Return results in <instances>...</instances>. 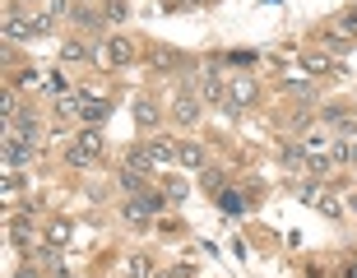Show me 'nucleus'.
I'll return each instance as SVG.
<instances>
[{
    "mask_svg": "<svg viewBox=\"0 0 357 278\" xmlns=\"http://www.w3.org/2000/svg\"><path fill=\"white\" fill-rule=\"evenodd\" d=\"M98 158H102V134H98V125H84V130L70 139L66 162L70 167H89V162H98Z\"/></svg>",
    "mask_w": 357,
    "mask_h": 278,
    "instance_id": "nucleus-1",
    "label": "nucleus"
},
{
    "mask_svg": "<svg viewBox=\"0 0 357 278\" xmlns=\"http://www.w3.org/2000/svg\"><path fill=\"white\" fill-rule=\"evenodd\" d=\"M153 213H162V195H130L126 199V223L135 227V232H144L149 223H153Z\"/></svg>",
    "mask_w": 357,
    "mask_h": 278,
    "instance_id": "nucleus-2",
    "label": "nucleus"
},
{
    "mask_svg": "<svg viewBox=\"0 0 357 278\" xmlns=\"http://www.w3.org/2000/svg\"><path fill=\"white\" fill-rule=\"evenodd\" d=\"M199 111H204V98H199V93L181 88L172 98V121H176V125H185V130H190V125H199Z\"/></svg>",
    "mask_w": 357,
    "mask_h": 278,
    "instance_id": "nucleus-3",
    "label": "nucleus"
},
{
    "mask_svg": "<svg viewBox=\"0 0 357 278\" xmlns=\"http://www.w3.org/2000/svg\"><path fill=\"white\" fill-rule=\"evenodd\" d=\"M255 102H260V84L251 75H237L227 84V111H241V107H255Z\"/></svg>",
    "mask_w": 357,
    "mask_h": 278,
    "instance_id": "nucleus-4",
    "label": "nucleus"
},
{
    "mask_svg": "<svg viewBox=\"0 0 357 278\" xmlns=\"http://www.w3.org/2000/svg\"><path fill=\"white\" fill-rule=\"evenodd\" d=\"M199 98H204V102H227V84L218 79V70L213 65H199Z\"/></svg>",
    "mask_w": 357,
    "mask_h": 278,
    "instance_id": "nucleus-5",
    "label": "nucleus"
},
{
    "mask_svg": "<svg viewBox=\"0 0 357 278\" xmlns=\"http://www.w3.org/2000/svg\"><path fill=\"white\" fill-rule=\"evenodd\" d=\"M130 61H135V42H130V38H121V33H116V38H107V47H102V65L116 70V65H130Z\"/></svg>",
    "mask_w": 357,
    "mask_h": 278,
    "instance_id": "nucleus-6",
    "label": "nucleus"
},
{
    "mask_svg": "<svg viewBox=\"0 0 357 278\" xmlns=\"http://www.w3.org/2000/svg\"><path fill=\"white\" fill-rule=\"evenodd\" d=\"M75 116H79L84 125H102V121L112 116V102L93 98V93H79V111H75Z\"/></svg>",
    "mask_w": 357,
    "mask_h": 278,
    "instance_id": "nucleus-7",
    "label": "nucleus"
},
{
    "mask_svg": "<svg viewBox=\"0 0 357 278\" xmlns=\"http://www.w3.org/2000/svg\"><path fill=\"white\" fill-rule=\"evenodd\" d=\"M0 153H5V167H24L28 158H33V144H28V139H19V134H10L5 130V144H0Z\"/></svg>",
    "mask_w": 357,
    "mask_h": 278,
    "instance_id": "nucleus-8",
    "label": "nucleus"
},
{
    "mask_svg": "<svg viewBox=\"0 0 357 278\" xmlns=\"http://www.w3.org/2000/svg\"><path fill=\"white\" fill-rule=\"evenodd\" d=\"M176 162L190 167V172H204V144H199V139H181V144H176Z\"/></svg>",
    "mask_w": 357,
    "mask_h": 278,
    "instance_id": "nucleus-9",
    "label": "nucleus"
},
{
    "mask_svg": "<svg viewBox=\"0 0 357 278\" xmlns=\"http://www.w3.org/2000/svg\"><path fill=\"white\" fill-rule=\"evenodd\" d=\"M135 121H139L144 130H158V125H162V102H153V98H139V102H135Z\"/></svg>",
    "mask_w": 357,
    "mask_h": 278,
    "instance_id": "nucleus-10",
    "label": "nucleus"
},
{
    "mask_svg": "<svg viewBox=\"0 0 357 278\" xmlns=\"http://www.w3.org/2000/svg\"><path fill=\"white\" fill-rule=\"evenodd\" d=\"M70 237H75V223H70V218H52V223H47V246L66 251V246H70Z\"/></svg>",
    "mask_w": 357,
    "mask_h": 278,
    "instance_id": "nucleus-11",
    "label": "nucleus"
},
{
    "mask_svg": "<svg viewBox=\"0 0 357 278\" xmlns=\"http://www.w3.org/2000/svg\"><path fill=\"white\" fill-rule=\"evenodd\" d=\"M126 167H135V172H158V162H153V153H149V144H135L126 148Z\"/></svg>",
    "mask_w": 357,
    "mask_h": 278,
    "instance_id": "nucleus-12",
    "label": "nucleus"
},
{
    "mask_svg": "<svg viewBox=\"0 0 357 278\" xmlns=\"http://www.w3.org/2000/svg\"><path fill=\"white\" fill-rule=\"evenodd\" d=\"M278 158H283V167H292V172H306V144H302V139L278 144Z\"/></svg>",
    "mask_w": 357,
    "mask_h": 278,
    "instance_id": "nucleus-13",
    "label": "nucleus"
},
{
    "mask_svg": "<svg viewBox=\"0 0 357 278\" xmlns=\"http://www.w3.org/2000/svg\"><path fill=\"white\" fill-rule=\"evenodd\" d=\"M70 19H75V28H79V33H89V38H93V33H98V28L107 24V19H102L98 10H93V5H79V10L70 14Z\"/></svg>",
    "mask_w": 357,
    "mask_h": 278,
    "instance_id": "nucleus-14",
    "label": "nucleus"
},
{
    "mask_svg": "<svg viewBox=\"0 0 357 278\" xmlns=\"http://www.w3.org/2000/svg\"><path fill=\"white\" fill-rule=\"evenodd\" d=\"M116 185L126 195H144V172H135V167H121L116 172Z\"/></svg>",
    "mask_w": 357,
    "mask_h": 278,
    "instance_id": "nucleus-15",
    "label": "nucleus"
},
{
    "mask_svg": "<svg viewBox=\"0 0 357 278\" xmlns=\"http://www.w3.org/2000/svg\"><path fill=\"white\" fill-rule=\"evenodd\" d=\"M199 185H204L209 195H223L227 190V172L223 167H204V172H199Z\"/></svg>",
    "mask_w": 357,
    "mask_h": 278,
    "instance_id": "nucleus-16",
    "label": "nucleus"
},
{
    "mask_svg": "<svg viewBox=\"0 0 357 278\" xmlns=\"http://www.w3.org/2000/svg\"><path fill=\"white\" fill-rule=\"evenodd\" d=\"M218 209H223L227 218H241V213H246V195H241V190H223V195H218Z\"/></svg>",
    "mask_w": 357,
    "mask_h": 278,
    "instance_id": "nucleus-17",
    "label": "nucleus"
},
{
    "mask_svg": "<svg viewBox=\"0 0 357 278\" xmlns=\"http://www.w3.org/2000/svg\"><path fill=\"white\" fill-rule=\"evenodd\" d=\"M28 33H33V28L24 24V14H19V10H10V14H5V38H10V42H24Z\"/></svg>",
    "mask_w": 357,
    "mask_h": 278,
    "instance_id": "nucleus-18",
    "label": "nucleus"
},
{
    "mask_svg": "<svg viewBox=\"0 0 357 278\" xmlns=\"http://www.w3.org/2000/svg\"><path fill=\"white\" fill-rule=\"evenodd\" d=\"M283 93H288V98H302V102H316V84L311 79H288Z\"/></svg>",
    "mask_w": 357,
    "mask_h": 278,
    "instance_id": "nucleus-19",
    "label": "nucleus"
},
{
    "mask_svg": "<svg viewBox=\"0 0 357 278\" xmlns=\"http://www.w3.org/2000/svg\"><path fill=\"white\" fill-rule=\"evenodd\" d=\"M126 278H153V260L149 255H130L126 260Z\"/></svg>",
    "mask_w": 357,
    "mask_h": 278,
    "instance_id": "nucleus-20",
    "label": "nucleus"
},
{
    "mask_svg": "<svg viewBox=\"0 0 357 278\" xmlns=\"http://www.w3.org/2000/svg\"><path fill=\"white\" fill-rule=\"evenodd\" d=\"M149 153H153L158 167H167V162L176 158V144H167V139H149Z\"/></svg>",
    "mask_w": 357,
    "mask_h": 278,
    "instance_id": "nucleus-21",
    "label": "nucleus"
},
{
    "mask_svg": "<svg viewBox=\"0 0 357 278\" xmlns=\"http://www.w3.org/2000/svg\"><path fill=\"white\" fill-rule=\"evenodd\" d=\"M10 241L14 246H33V227H28V218H14L10 223Z\"/></svg>",
    "mask_w": 357,
    "mask_h": 278,
    "instance_id": "nucleus-22",
    "label": "nucleus"
},
{
    "mask_svg": "<svg viewBox=\"0 0 357 278\" xmlns=\"http://www.w3.org/2000/svg\"><path fill=\"white\" fill-rule=\"evenodd\" d=\"M297 199H302V204H320V199H325V185L320 181H302L297 185Z\"/></svg>",
    "mask_w": 357,
    "mask_h": 278,
    "instance_id": "nucleus-23",
    "label": "nucleus"
},
{
    "mask_svg": "<svg viewBox=\"0 0 357 278\" xmlns=\"http://www.w3.org/2000/svg\"><path fill=\"white\" fill-rule=\"evenodd\" d=\"M330 65H334L330 56H306V61H302V70H306V79H316V75H330Z\"/></svg>",
    "mask_w": 357,
    "mask_h": 278,
    "instance_id": "nucleus-24",
    "label": "nucleus"
},
{
    "mask_svg": "<svg viewBox=\"0 0 357 278\" xmlns=\"http://www.w3.org/2000/svg\"><path fill=\"white\" fill-rule=\"evenodd\" d=\"M302 144H306V153H325V148H330V134L325 130H306Z\"/></svg>",
    "mask_w": 357,
    "mask_h": 278,
    "instance_id": "nucleus-25",
    "label": "nucleus"
},
{
    "mask_svg": "<svg viewBox=\"0 0 357 278\" xmlns=\"http://www.w3.org/2000/svg\"><path fill=\"white\" fill-rule=\"evenodd\" d=\"M316 209L325 213V218H344V199H339V195H330V190H325V199H320Z\"/></svg>",
    "mask_w": 357,
    "mask_h": 278,
    "instance_id": "nucleus-26",
    "label": "nucleus"
},
{
    "mask_svg": "<svg viewBox=\"0 0 357 278\" xmlns=\"http://www.w3.org/2000/svg\"><path fill=\"white\" fill-rule=\"evenodd\" d=\"M334 167V158L330 153H306V172H316V176H325Z\"/></svg>",
    "mask_w": 357,
    "mask_h": 278,
    "instance_id": "nucleus-27",
    "label": "nucleus"
},
{
    "mask_svg": "<svg viewBox=\"0 0 357 278\" xmlns=\"http://www.w3.org/2000/svg\"><path fill=\"white\" fill-rule=\"evenodd\" d=\"M320 116L330 121V125H344V121L353 116V111H344V107H339V102H325V107H320Z\"/></svg>",
    "mask_w": 357,
    "mask_h": 278,
    "instance_id": "nucleus-28",
    "label": "nucleus"
},
{
    "mask_svg": "<svg viewBox=\"0 0 357 278\" xmlns=\"http://www.w3.org/2000/svg\"><path fill=\"white\" fill-rule=\"evenodd\" d=\"M19 190H24V176L5 172V181H0V195H5V199H14V195H19Z\"/></svg>",
    "mask_w": 357,
    "mask_h": 278,
    "instance_id": "nucleus-29",
    "label": "nucleus"
},
{
    "mask_svg": "<svg viewBox=\"0 0 357 278\" xmlns=\"http://www.w3.org/2000/svg\"><path fill=\"white\" fill-rule=\"evenodd\" d=\"M102 19H107V24H121V19H126V0H107Z\"/></svg>",
    "mask_w": 357,
    "mask_h": 278,
    "instance_id": "nucleus-30",
    "label": "nucleus"
},
{
    "mask_svg": "<svg viewBox=\"0 0 357 278\" xmlns=\"http://www.w3.org/2000/svg\"><path fill=\"white\" fill-rule=\"evenodd\" d=\"M334 33H344V38H353V33H357V10H348L344 19H339V28H334Z\"/></svg>",
    "mask_w": 357,
    "mask_h": 278,
    "instance_id": "nucleus-31",
    "label": "nucleus"
},
{
    "mask_svg": "<svg viewBox=\"0 0 357 278\" xmlns=\"http://www.w3.org/2000/svg\"><path fill=\"white\" fill-rule=\"evenodd\" d=\"M56 28V14H38V19H33V33H52Z\"/></svg>",
    "mask_w": 357,
    "mask_h": 278,
    "instance_id": "nucleus-32",
    "label": "nucleus"
},
{
    "mask_svg": "<svg viewBox=\"0 0 357 278\" xmlns=\"http://www.w3.org/2000/svg\"><path fill=\"white\" fill-rule=\"evenodd\" d=\"M153 61H158V70H176V61H181V56H176V52H158Z\"/></svg>",
    "mask_w": 357,
    "mask_h": 278,
    "instance_id": "nucleus-33",
    "label": "nucleus"
},
{
    "mask_svg": "<svg viewBox=\"0 0 357 278\" xmlns=\"http://www.w3.org/2000/svg\"><path fill=\"white\" fill-rule=\"evenodd\" d=\"M167 199H185V181H167Z\"/></svg>",
    "mask_w": 357,
    "mask_h": 278,
    "instance_id": "nucleus-34",
    "label": "nucleus"
},
{
    "mask_svg": "<svg viewBox=\"0 0 357 278\" xmlns=\"http://www.w3.org/2000/svg\"><path fill=\"white\" fill-rule=\"evenodd\" d=\"M14 278H38V274H33V269H19V274H14Z\"/></svg>",
    "mask_w": 357,
    "mask_h": 278,
    "instance_id": "nucleus-35",
    "label": "nucleus"
},
{
    "mask_svg": "<svg viewBox=\"0 0 357 278\" xmlns=\"http://www.w3.org/2000/svg\"><path fill=\"white\" fill-rule=\"evenodd\" d=\"M344 278H357V265H353V269H348V274H344Z\"/></svg>",
    "mask_w": 357,
    "mask_h": 278,
    "instance_id": "nucleus-36",
    "label": "nucleus"
},
{
    "mask_svg": "<svg viewBox=\"0 0 357 278\" xmlns=\"http://www.w3.org/2000/svg\"><path fill=\"white\" fill-rule=\"evenodd\" d=\"M153 278H176V274H153Z\"/></svg>",
    "mask_w": 357,
    "mask_h": 278,
    "instance_id": "nucleus-37",
    "label": "nucleus"
},
{
    "mask_svg": "<svg viewBox=\"0 0 357 278\" xmlns=\"http://www.w3.org/2000/svg\"><path fill=\"white\" fill-rule=\"evenodd\" d=\"M353 167H357V144H353Z\"/></svg>",
    "mask_w": 357,
    "mask_h": 278,
    "instance_id": "nucleus-38",
    "label": "nucleus"
},
{
    "mask_svg": "<svg viewBox=\"0 0 357 278\" xmlns=\"http://www.w3.org/2000/svg\"><path fill=\"white\" fill-rule=\"evenodd\" d=\"M353 181H357V167H353Z\"/></svg>",
    "mask_w": 357,
    "mask_h": 278,
    "instance_id": "nucleus-39",
    "label": "nucleus"
}]
</instances>
